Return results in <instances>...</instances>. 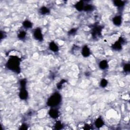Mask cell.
<instances>
[{"label": "cell", "instance_id": "6da1fadb", "mask_svg": "<svg viewBox=\"0 0 130 130\" xmlns=\"http://www.w3.org/2000/svg\"><path fill=\"white\" fill-rule=\"evenodd\" d=\"M20 58L15 56H10L6 64L7 68L11 70L12 71L17 73L20 72Z\"/></svg>", "mask_w": 130, "mask_h": 130}, {"label": "cell", "instance_id": "7a4b0ae2", "mask_svg": "<svg viewBox=\"0 0 130 130\" xmlns=\"http://www.w3.org/2000/svg\"><path fill=\"white\" fill-rule=\"evenodd\" d=\"M62 101V96L58 92H55L48 99L47 104L48 106L54 108L61 103Z\"/></svg>", "mask_w": 130, "mask_h": 130}, {"label": "cell", "instance_id": "3957f363", "mask_svg": "<svg viewBox=\"0 0 130 130\" xmlns=\"http://www.w3.org/2000/svg\"><path fill=\"white\" fill-rule=\"evenodd\" d=\"M102 30V27L101 26H96L92 30V36L93 38L96 39V38H99L101 36V32Z\"/></svg>", "mask_w": 130, "mask_h": 130}, {"label": "cell", "instance_id": "277c9868", "mask_svg": "<svg viewBox=\"0 0 130 130\" xmlns=\"http://www.w3.org/2000/svg\"><path fill=\"white\" fill-rule=\"evenodd\" d=\"M33 36L36 40L39 41H42L43 40V36L41 29L40 28H37L35 29L34 33H33Z\"/></svg>", "mask_w": 130, "mask_h": 130}, {"label": "cell", "instance_id": "5b68a950", "mask_svg": "<svg viewBox=\"0 0 130 130\" xmlns=\"http://www.w3.org/2000/svg\"><path fill=\"white\" fill-rule=\"evenodd\" d=\"M124 40L122 38H120L118 41L115 43L113 46L112 48L113 49L116 50H120L122 48V44L123 43Z\"/></svg>", "mask_w": 130, "mask_h": 130}, {"label": "cell", "instance_id": "8992f818", "mask_svg": "<svg viewBox=\"0 0 130 130\" xmlns=\"http://www.w3.org/2000/svg\"><path fill=\"white\" fill-rule=\"evenodd\" d=\"M48 113H49L50 116L53 119L57 118L59 115V111L57 109H55L54 108H52L51 109H50Z\"/></svg>", "mask_w": 130, "mask_h": 130}, {"label": "cell", "instance_id": "52a82bcc", "mask_svg": "<svg viewBox=\"0 0 130 130\" xmlns=\"http://www.w3.org/2000/svg\"><path fill=\"white\" fill-rule=\"evenodd\" d=\"M19 97L22 100H26L28 97V92L26 90L25 87H21L19 92Z\"/></svg>", "mask_w": 130, "mask_h": 130}, {"label": "cell", "instance_id": "ba28073f", "mask_svg": "<svg viewBox=\"0 0 130 130\" xmlns=\"http://www.w3.org/2000/svg\"><path fill=\"white\" fill-rule=\"evenodd\" d=\"M81 54L84 58L89 57L91 54V51L87 46H84L81 50Z\"/></svg>", "mask_w": 130, "mask_h": 130}, {"label": "cell", "instance_id": "9c48e42d", "mask_svg": "<svg viewBox=\"0 0 130 130\" xmlns=\"http://www.w3.org/2000/svg\"><path fill=\"white\" fill-rule=\"evenodd\" d=\"M113 23L116 26H120L122 23V18L120 16H116L113 17Z\"/></svg>", "mask_w": 130, "mask_h": 130}, {"label": "cell", "instance_id": "30bf717a", "mask_svg": "<svg viewBox=\"0 0 130 130\" xmlns=\"http://www.w3.org/2000/svg\"><path fill=\"white\" fill-rule=\"evenodd\" d=\"M75 8L79 11H81L83 10L84 7V4L83 1H79L77 2L75 5Z\"/></svg>", "mask_w": 130, "mask_h": 130}, {"label": "cell", "instance_id": "8fae6325", "mask_svg": "<svg viewBox=\"0 0 130 130\" xmlns=\"http://www.w3.org/2000/svg\"><path fill=\"white\" fill-rule=\"evenodd\" d=\"M49 47L50 50L54 52V53H57L58 51V47L54 42H51L50 43Z\"/></svg>", "mask_w": 130, "mask_h": 130}, {"label": "cell", "instance_id": "7c38bea8", "mask_svg": "<svg viewBox=\"0 0 130 130\" xmlns=\"http://www.w3.org/2000/svg\"><path fill=\"white\" fill-rule=\"evenodd\" d=\"M99 67L102 70H106L108 68V64L106 60H103L99 63Z\"/></svg>", "mask_w": 130, "mask_h": 130}, {"label": "cell", "instance_id": "4fadbf2b", "mask_svg": "<svg viewBox=\"0 0 130 130\" xmlns=\"http://www.w3.org/2000/svg\"><path fill=\"white\" fill-rule=\"evenodd\" d=\"M104 125V121L101 118H98L96 119L95 121V125L96 127L100 128Z\"/></svg>", "mask_w": 130, "mask_h": 130}, {"label": "cell", "instance_id": "5bb4252c", "mask_svg": "<svg viewBox=\"0 0 130 130\" xmlns=\"http://www.w3.org/2000/svg\"><path fill=\"white\" fill-rule=\"evenodd\" d=\"M23 25L24 28H25V29H31L33 27L32 23H31V22L30 21H29L28 20H24L23 22Z\"/></svg>", "mask_w": 130, "mask_h": 130}, {"label": "cell", "instance_id": "9a60e30c", "mask_svg": "<svg viewBox=\"0 0 130 130\" xmlns=\"http://www.w3.org/2000/svg\"><path fill=\"white\" fill-rule=\"evenodd\" d=\"M40 12L41 14H42L43 15H46L49 13L50 10L48 8H47L46 7L43 6L40 9Z\"/></svg>", "mask_w": 130, "mask_h": 130}, {"label": "cell", "instance_id": "2e32d148", "mask_svg": "<svg viewBox=\"0 0 130 130\" xmlns=\"http://www.w3.org/2000/svg\"><path fill=\"white\" fill-rule=\"evenodd\" d=\"M113 4L116 6L120 8V7H123L125 5V2L123 1H114L113 2Z\"/></svg>", "mask_w": 130, "mask_h": 130}, {"label": "cell", "instance_id": "e0dca14e", "mask_svg": "<svg viewBox=\"0 0 130 130\" xmlns=\"http://www.w3.org/2000/svg\"><path fill=\"white\" fill-rule=\"evenodd\" d=\"M26 35H27V33L24 31H20L18 34V38L20 40H23L24 39Z\"/></svg>", "mask_w": 130, "mask_h": 130}, {"label": "cell", "instance_id": "ac0fdd59", "mask_svg": "<svg viewBox=\"0 0 130 130\" xmlns=\"http://www.w3.org/2000/svg\"><path fill=\"white\" fill-rule=\"evenodd\" d=\"M93 9H94L93 6H92L91 5L88 4L84 6L83 10L85 11L89 12V11H92Z\"/></svg>", "mask_w": 130, "mask_h": 130}, {"label": "cell", "instance_id": "d6986e66", "mask_svg": "<svg viewBox=\"0 0 130 130\" xmlns=\"http://www.w3.org/2000/svg\"><path fill=\"white\" fill-rule=\"evenodd\" d=\"M108 84V81L105 79H102L100 82V85L102 87H105Z\"/></svg>", "mask_w": 130, "mask_h": 130}, {"label": "cell", "instance_id": "ffe728a7", "mask_svg": "<svg viewBox=\"0 0 130 130\" xmlns=\"http://www.w3.org/2000/svg\"><path fill=\"white\" fill-rule=\"evenodd\" d=\"M66 82V81L65 80H63L62 81H61L60 82H59L57 85V87L58 89H61L63 86V84Z\"/></svg>", "mask_w": 130, "mask_h": 130}, {"label": "cell", "instance_id": "44dd1931", "mask_svg": "<svg viewBox=\"0 0 130 130\" xmlns=\"http://www.w3.org/2000/svg\"><path fill=\"white\" fill-rule=\"evenodd\" d=\"M124 70L125 72H129L130 71V64H125L124 67Z\"/></svg>", "mask_w": 130, "mask_h": 130}, {"label": "cell", "instance_id": "7402d4cb", "mask_svg": "<svg viewBox=\"0 0 130 130\" xmlns=\"http://www.w3.org/2000/svg\"><path fill=\"white\" fill-rule=\"evenodd\" d=\"M62 127H63V125L62 123L59 121L57 122L55 125V127L56 129H61L62 128Z\"/></svg>", "mask_w": 130, "mask_h": 130}, {"label": "cell", "instance_id": "603a6c76", "mask_svg": "<svg viewBox=\"0 0 130 130\" xmlns=\"http://www.w3.org/2000/svg\"><path fill=\"white\" fill-rule=\"evenodd\" d=\"M20 84L21 87H25L26 84H27V81L24 79H23L20 81Z\"/></svg>", "mask_w": 130, "mask_h": 130}, {"label": "cell", "instance_id": "cb8c5ba5", "mask_svg": "<svg viewBox=\"0 0 130 130\" xmlns=\"http://www.w3.org/2000/svg\"><path fill=\"white\" fill-rule=\"evenodd\" d=\"M77 31V29H71V30L70 31V32H69V34H70V35H73V34H75V33H76Z\"/></svg>", "mask_w": 130, "mask_h": 130}]
</instances>
